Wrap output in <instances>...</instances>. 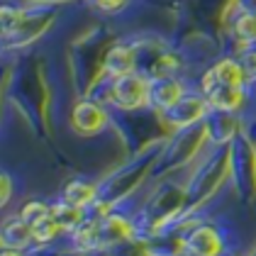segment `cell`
Here are the masks:
<instances>
[{
  "instance_id": "cell-1",
  "label": "cell",
  "mask_w": 256,
  "mask_h": 256,
  "mask_svg": "<svg viewBox=\"0 0 256 256\" xmlns=\"http://www.w3.org/2000/svg\"><path fill=\"white\" fill-rule=\"evenodd\" d=\"M112 98L120 108H142L152 100V83L132 74L120 76L112 88Z\"/></svg>"
},
{
  "instance_id": "cell-2",
  "label": "cell",
  "mask_w": 256,
  "mask_h": 256,
  "mask_svg": "<svg viewBox=\"0 0 256 256\" xmlns=\"http://www.w3.org/2000/svg\"><path fill=\"white\" fill-rule=\"evenodd\" d=\"M202 88H205V93H208V100H210L212 105H217V108H222V110H236V108L244 102L242 86L217 83V80L210 76V71H208L205 78H202Z\"/></svg>"
},
{
  "instance_id": "cell-3",
  "label": "cell",
  "mask_w": 256,
  "mask_h": 256,
  "mask_svg": "<svg viewBox=\"0 0 256 256\" xmlns=\"http://www.w3.org/2000/svg\"><path fill=\"white\" fill-rule=\"evenodd\" d=\"M105 122H108V115L96 102L86 100V102H78L76 110H74V127L80 134H96L105 127Z\"/></svg>"
},
{
  "instance_id": "cell-4",
  "label": "cell",
  "mask_w": 256,
  "mask_h": 256,
  "mask_svg": "<svg viewBox=\"0 0 256 256\" xmlns=\"http://www.w3.org/2000/svg\"><path fill=\"white\" fill-rule=\"evenodd\" d=\"M52 217L61 224V230H78L80 224L86 222L83 208L68 202V200H61L59 205H54V208H52Z\"/></svg>"
},
{
  "instance_id": "cell-5",
  "label": "cell",
  "mask_w": 256,
  "mask_h": 256,
  "mask_svg": "<svg viewBox=\"0 0 256 256\" xmlns=\"http://www.w3.org/2000/svg\"><path fill=\"white\" fill-rule=\"evenodd\" d=\"M132 236V224L124 220V217H105L100 220V242H122V239H130Z\"/></svg>"
},
{
  "instance_id": "cell-6",
  "label": "cell",
  "mask_w": 256,
  "mask_h": 256,
  "mask_svg": "<svg viewBox=\"0 0 256 256\" xmlns=\"http://www.w3.org/2000/svg\"><path fill=\"white\" fill-rule=\"evenodd\" d=\"M210 76L217 83H224V86H244V71H242V64L234 59H222L215 68L210 71Z\"/></svg>"
},
{
  "instance_id": "cell-7",
  "label": "cell",
  "mask_w": 256,
  "mask_h": 256,
  "mask_svg": "<svg viewBox=\"0 0 256 256\" xmlns=\"http://www.w3.org/2000/svg\"><path fill=\"white\" fill-rule=\"evenodd\" d=\"M105 71L115 78L132 74V52L127 46H115L105 59Z\"/></svg>"
},
{
  "instance_id": "cell-8",
  "label": "cell",
  "mask_w": 256,
  "mask_h": 256,
  "mask_svg": "<svg viewBox=\"0 0 256 256\" xmlns=\"http://www.w3.org/2000/svg\"><path fill=\"white\" fill-rule=\"evenodd\" d=\"M64 200H68V202H74V205L86 208V205L96 202V190H93V186H90V183L71 180V183L66 186V190H64Z\"/></svg>"
},
{
  "instance_id": "cell-9",
  "label": "cell",
  "mask_w": 256,
  "mask_h": 256,
  "mask_svg": "<svg viewBox=\"0 0 256 256\" xmlns=\"http://www.w3.org/2000/svg\"><path fill=\"white\" fill-rule=\"evenodd\" d=\"M180 98H183V90L180 86H176V80H161L158 86H152V100H156L164 108L176 105Z\"/></svg>"
},
{
  "instance_id": "cell-10",
  "label": "cell",
  "mask_w": 256,
  "mask_h": 256,
  "mask_svg": "<svg viewBox=\"0 0 256 256\" xmlns=\"http://www.w3.org/2000/svg\"><path fill=\"white\" fill-rule=\"evenodd\" d=\"M49 215H52V208L46 202H40V200H30L20 212V217L24 222H30V224H37L40 220H44V217H49Z\"/></svg>"
},
{
  "instance_id": "cell-11",
  "label": "cell",
  "mask_w": 256,
  "mask_h": 256,
  "mask_svg": "<svg viewBox=\"0 0 256 256\" xmlns=\"http://www.w3.org/2000/svg\"><path fill=\"white\" fill-rule=\"evenodd\" d=\"M32 230H34V239L37 242H52L61 232V224L49 215V217H44V220H40L37 224H32Z\"/></svg>"
},
{
  "instance_id": "cell-12",
  "label": "cell",
  "mask_w": 256,
  "mask_h": 256,
  "mask_svg": "<svg viewBox=\"0 0 256 256\" xmlns=\"http://www.w3.org/2000/svg\"><path fill=\"white\" fill-rule=\"evenodd\" d=\"M234 34L244 42H256V15L254 12H244L234 22Z\"/></svg>"
},
{
  "instance_id": "cell-13",
  "label": "cell",
  "mask_w": 256,
  "mask_h": 256,
  "mask_svg": "<svg viewBox=\"0 0 256 256\" xmlns=\"http://www.w3.org/2000/svg\"><path fill=\"white\" fill-rule=\"evenodd\" d=\"M242 71H244V80H256V49H249L244 56H242Z\"/></svg>"
},
{
  "instance_id": "cell-14",
  "label": "cell",
  "mask_w": 256,
  "mask_h": 256,
  "mask_svg": "<svg viewBox=\"0 0 256 256\" xmlns=\"http://www.w3.org/2000/svg\"><path fill=\"white\" fill-rule=\"evenodd\" d=\"M127 0H96V5H98L100 10H108V12H112V10H120L122 5H124Z\"/></svg>"
},
{
  "instance_id": "cell-15",
  "label": "cell",
  "mask_w": 256,
  "mask_h": 256,
  "mask_svg": "<svg viewBox=\"0 0 256 256\" xmlns=\"http://www.w3.org/2000/svg\"><path fill=\"white\" fill-rule=\"evenodd\" d=\"M8 198H10V178L2 176V202H8Z\"/></svg>"
}]
</instances>
